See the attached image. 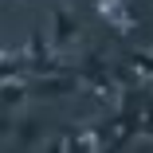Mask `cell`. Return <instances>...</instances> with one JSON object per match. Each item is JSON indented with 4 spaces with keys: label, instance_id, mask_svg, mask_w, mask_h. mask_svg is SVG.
Segmentation results:
<instances>
[{
    "label": "cell",
    "instance_id": "obj_1",
    "mask_svg": "<svg viewBox=\"0 0 153 153\" xmlns=\"http://www.w3.org/2000/svg\"><path fill=\"white\" fill-rule=\"evenodd\" d=\"M75 75H79V82L94 94L102 106H118V98H122V86H118V79H114V67L106 63V59L98 55V51H90L82 63L75 67Z\"/></svg>",
    "mask_w": 153,
    "mask_h": 153
},
{
    "label": "cell",
    "instance_id": "obj_2",
    "mask_svg": "<svg viewBox=\"0 0 153 153\" xmlns=\"http://www.w3.org/2000/svg\"><path fill=\"white\" fill-rule=\"evenodd\" d=\"M79 75L51 71V75H27V98H63L71 90H79Z\"/></svg>",
    "mask_w": 153,
    "mask_h": 153
},
{
    "label": "cell",
    "instance_id": "obj_3",
    "mask_svg": "<svg viewBox=\"0 0 153 153\" xmlns=\"http://www.w3.org/2000/svg\"><path fill=\"white\" fill-rule=\"evenodd\" d=\"M79 36H82L79 16L67 12V8H55V16H51V47L55 51H67V47L79 43Z\"/></svg>",
    "mask_w": 153,
    "mask_h": 153
},
{
    "label": "cell",
    "instance_id": "obj_4",
    "mask_svg": "<svg viewBox=\"0 0 153 153\" xmlns=\"http://www.w3.org/2000/svg\"><path fill=\"white\" fill-rule=\"evenodd\" d=\"M94 12L102 24H110L118 36L134 32V16H130V0H94Z\"/></svg>",
    "mask_w": 153,
    "mask_h": 153
},
{
    "label": "cell",
    "instance_id": "obj_5",
    "mask_svg": "<svg viewBox=\"0 0 153 153\" xmlns=\"http://www.w3.org/2000/svg\"><path fill=\"white\" fill-rule=\"evenodd\" d=\"M27 102V75H12V79H0V110H20Z\"/></svg>",
    "mask_w": 153,
    "mask_h": 153
},
{
    "label": "cell",
    "instance_id": "obj_6",
    "mask_svg": "<svg viewBox=\"0 0 153 153\" xmlns=\"http://www.w3.org/2000/svg\"><path fill=\"white\" fill-rule=\"evenodd\" d=\"M130 67L137 71V79H153V51L134 47V51H130Z\"/></svg>",
    "mask_w": 153,
    "mask_h": 153
},
{
    "label": "cell",
    "instance_id": "obj_7",
    "mask_svg": "<svg viewBox=\"0 0 153 153\" xmlns=\"http://www.w3.org/2000/svg\"><path fill=\"white\" fill-rule=\"evenodd\" d=\"M137 137H149L153 141V90H149V98H145V106L137 114Z\"/></svg>",
    "mask_w": 153,
    "mask_h": 153
},
{
    "label": "cell",
    "instance_id": "obj_8",
    "mask_svg": "<svg viewBox=\"0 0 153 153\" xmlns=\"http://www.w3.org/2000/svg\"><path fill=\"white\" fill-rule=\"evenodd\" d=\"M24 149H32V145H39V126L36 122H20V137H16Z\"/></svg>",
    "mask_w": 153,
    "mask_h": 153
},
{
    "label": "cell",
    "instance_id": "obj_9",
    "mask_svg": "<svg viewBox=\"0 0 153 153\" xmlns=\"http://www.w3.org/2000/svg\"><path fill=\"white\" fill-rule=\"evenodd\" d=\"M8 4H16V0H8Z\"/></svg>",
    "mask_w": 153,
    "mask_h": 153
},
{
    "label": "cell",
    "instance_id": "obj_10",
    "mask_svg": "<svg viewBox=\"0 0 153 153\" xmlns=\"http://www.w3.org/2000/svg\"><path fill=\"white\" fill-rule=\"evenodd\" d=\"M149 82H153V79H149Z\"/></svg>",
    "mask_w": 153,
    "mask_h": 153
}]
</instances>
